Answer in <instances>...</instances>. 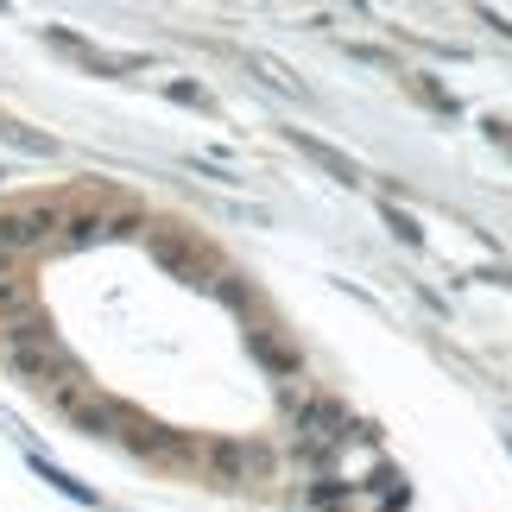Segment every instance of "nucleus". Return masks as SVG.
I'll use <instances>...</instances> for the list:
<instances>
[{
	"instance_id": "nucleus-1",
	"label": "nucleus",
	"mask_w": 512,
	"mask_h": 512,
	"mask_svg": "<svg viewBox=\"0 0 512 512\" xmlns=\"http://www.w3.org/2000/svg\"><path fill=\"white\" fill-rule=\"evenodd\" d=\"M7 367L19 373V380H38V386H64V380H70L64 348H57V336H51L38 317L7 323Z\"/></svg>"
},
{
	"instance_id": "nucleus-2",
	"label": "nucleus",
	"mask_w": 512,
	"mask_h": 512,
	"mask_svg": "<svg viewBox=\"0 0 512 512\" xmlns=\"http://www.w3.org/2000/svg\"><path fill=\"white\" fill-rule=\"evenodd\" d=\"M57 411L76 424V430H95V437H108V430H121L127 424V411L108 399V392H95V386H76V380H64L57 386Z\"/></svg>"
},
{
	"instance_id": "nucleus-3",
	"label": "nucleus",
	"mask_w": 512,
	"mask_h": 512,
	"mask_svg": "<svg viewBox=\"0 0 512 512\" xmlns=\"http://www.w3.org/2000/svg\"><path fill=\"white\" fill-rule=\"evenodd\" d=\"M291 424H298V449H304V456H329V449L342 443L336 399H298V405H291Z\"/></svg>"
},
{
	"instance_id": "nucleus-4",
	"label": "nucleus",
	"mask_w": 512,
	"mask_h": 512,
	"mask_svg": "<svg viewBox=\"0 0 512 512\" xmlns=\"http://www.w3.org/2000/svg\"><path fill=\"white\" fill-rule=\"evenodd\" d=\"M209 468H215V475H228V481H241V475H260L266 456L253 443H209Z\"/></svg>"
},
{
	"instance_id": "nucleus-5",
	"label": "nucleus",
	"mask_w": 512,
	"mask_h": 512,
	"mask_svg": "<svg viewBox=\"0 0 512 512\" xmlns=\"http://www.w3.org/2000/svg\"><path fill=\"white\" fill-rule=\"evenodd\" d=\"M253 354H260V361H266L272 373H285V367H291V348H279L272 336H253Z\"/></svg>"
}]
</instances>
